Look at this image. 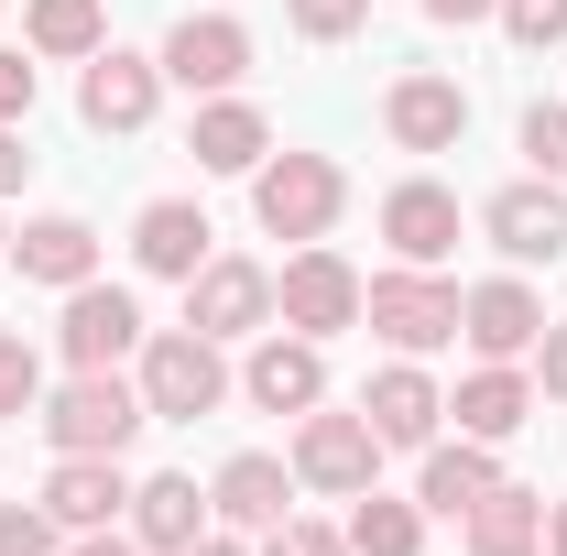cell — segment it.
I'll return each mask as SVG.
<instances>
[{
    "label": "cell",
    "instance_id": "1",
    "mask_svg": "<svg viewBox=\"0 0 567 556\" xmlns=\"http://www.w3.org/2000/svg\"><path fill=\"white\" fill-rule=\"evenodd\" d=\"M142 425H153V404H142V382H121V371H76L66 393L44 404V436L66 459H121Z\"/></svg>",
    "mask_w": 567,
    "mask_h": 556
},
{
    "label": "cell",
    "instance_id": "2",
    "mask_svg": "<svg viewBox=\"0 0 567 556\" xmlns=\"http://www.w3.org/2000/svg\"><path fill=\"white\" fill-rule=\"evenodd\" d=\"M218 393H229V371H218V339H197V328H164V339L142 349V404H153L164 425L218 415Z\"/></svg>",
    "mask_w": 567,
    "mask_h": 556
},
{
    "label": "cell",
    "instance_id": "3",
    "mask_svg": "<svg viewBox=\"0 0 567 556\" xmlns=\"http://www.w3.org/2000/svg\"><path fill=\"white\" fill-rule=\"evenodd\" d=\"M360 317H371L393 349H447L458 339V284L415 274V262H404V274H371L360 284Z\"/></svg>",
    "mask_w": 567,
    "mask_h": 556
},
{
    "label": "cell",
    "instance_id": "4",
    "mask_svg": "<svg viewBox=\"0 0 567 556\" xmlns=\"http://www.w3.org/2000/svg\"><path fill=\"white\" fill-rule=\"evenodd\" d=\"M339 197H350V186H339V164H328V153H284V164L251 175V208H262L274 240H317V229L339 218Z\"/></svg>",
    "mask_w": 567,
    "mask_h": 556
},
{
    "label": "cell",
    "instance_id": "5",
    "mask_svg": "<svg viewBox=\"0 0 567 556\" xmlns=\"http://www.w3.org/2000/svg\"><path fill=\"white\" fill-rule=\"evenodd\" d=\"M274 306H284V328H295V339H328V328H360V274L339 262V251H317V240H306V251L284 262Z\"/></svg>",
    "mask_w": 567,
    "mask_h": 556
},
{
    "label": "cell",
    "instance_id": "6",
    "mask_svg": "<svg viewBox=\"0 0 567 556\" xmlns=\"http://www.w3.org/2000/svg\"><path fill=\"white\" fill-rule=\"evenodd\" d=\"M262 317H274V274H262V262H197V274H186V328H197V339H240V328H262Z\"/></svg>",
    "mask_w": 567,
    "mask_h": 556
},
{
    "label": "cell",
    "instance_id": "7",
    "mask_svg": "<svg viewBox=\"0 0 567 556\" xmlns=\"http://www.w3.org/2000/svg\"><path fill=\"white\" fill-rule=\"evenodd\" d=\"M371 459H382L371 415H306L295 425V481L306 491H371Z\"/></svg>",
    "mask_w": 567,
    "mask_h": 556
},
{
    "label": "cell",
    "instance_id": "8",
    "mask_svg": "<svg viewBox=\"0 0 567 556\" xmlns=\"http://www.w3.org/2000/svg\"><path fill=\"white\" fill-rule=\"evenodd\" d=\"M481 229H492L513 262H567V186H502L492 208H481Z\"/></svg>",
    "mask_w": 567,
    "mask_h": 556
},
{
    "label": "cell",
    "instance_id": "9",
    "mask_svg": "<svg viewBox=\"0 0 567 556\" xmlns=\"http://www.w3.org/2000/svg\"><path fill=\"white\" fill-rule=\"evenodd\" d=\"M164 76H175V87H240V76H251V33H240V22H197V11H186V22H175V33H164Z\"/></svg>",
    "mask_w": 567,
    "mask_h": 556
},
{
    "label": "cell",
    "instance_id": "10",
    "mask_svg": "<svg viewBox=\"0 0 567 556\" xmlns=\"http://www.w3.org/2000/svg\"><path fill=\"white\" fill-rule=\"evenodd\" d=\"M55 339H66V360H76V371H110V360L142 339V306L121 295V284H99V274H87V284L66 295V328H55Z\"/></svg>",
    "mask_w": 567,
    "mask_h": 556
},
{
    "label": "cell",
    "instance_id": "11",
    "mask_svg": "<svg viewBox=\"0 0 567 556\" xmlns=\"http://www.w3.org/2000/svg\"><path fill=\"white\" fill-rule=\"evenodd\" d=\"M382 132L404 142V153H447V142L470 132V87H458V76H404V87L382 99Z\"/></svg>",
    "mask_w": 567,
    "mask_h": 556
},
{
    "label": "cell",
    "instance_id": "12",
    "mask_svg": "<svg viewBox=\"0 0 567 556\" xmlns=\"http://www.w3.org/2000/svg\"><path fill=\"white\" fill-rule=\"evenodd\" d=\"M458 339L481 349V360H524V349L546 339L535 284H481V295H458Z\"/></svg>",
    "mask_w": 567,
    "mask_h": 556
},
{
    "label": "cell",
    "instance_id": "13",
    "mask_svg": "<svg viewBox=\"0 0 567 556\" xmlns=\"http://www.w3.org/2000/svg\"><path fill=\"white\" fill-rule=\"evenodd\" d=\"M382 240H393V262L436 274V262L458 251V197H447V186H393V197H382Z\"/></svg>",
    "mask_w": 567,
    "mask_h": 556
},
{
    "label": "cell",
    "instance_id": "14",
    "mask_svg": "<svg viewBox=\"0 0 567 556\" xmlns=\"http://www.w3.org/2000/svg\"><path fill=\"white\" fill-rule=\"evenodd\" d=\"M240 393H251L262 415H317V393H328L317 339H262V349H251V371H240Z\"/></svg>",
    "mask_w": 567,
    "mask_h": 556
},
{
    "label": "cell",
    "instance_id": "15",
    "mask_svg": "<svg viewBox=\"0 0 567 556\" xmlns=\"http://www.w3.org/2000/svg\"><path fill=\"white\" fill-rule=\"evenodd\" d=\"M153 99H164V66H142V55H99L87 87H76L87 132H142V121H153Z\"/></svg>",
    "mask_w": 567,
    "mask_h": 556
},
{
    "label": "cell",
    "instance_id": "16",
    "mask_svg": "<svg viewBox=\"0 0 567 556\" xmlns=\"http://www.w3.org/2000/svg\"><path fill=\"white\" fill-rule=\"evenodd\" d=\"M208 513L240 524V535H274L284 513H295V470H284V459H229L218 491H208Z\"/></svg>",
    "mask_w": 567,
    "mask_h": 556
},
{
    "label": "cell",
    "instance_id": "17",
    "mask_svg": "<svg viewBox=\"0 0 567 556\" xmlns=\"http://www.w3.org/2000/svg\"><path fill=\"white\" fill-rule=\"evenodd\" d=\"M360 415H371V436H382V447H425L447 404H436V382H425L415 360H393V371H382V382L360 393Z\"/></svg>",
    "mask_w": 567,
    "mask_h": 556
},
{
    "label": "cell",
    "instance_id": "18",
    "mask_svg": "<svg viewBox=\"0 0 567 556\" xmlns=\"http://www.w3.org/2000/svg\"><path fill=\"white\" fill-rule=\"evenodd\" d=\"M197 535H208V491H197V481H175V470H164V481H142V491H132V546L186 556Z\"/></svg>",
    "mask_w": 567,
    "mask_h": 556
},
{
    "label": "cell",
    "instance_id": "19",
    "mask_svg": "<svg viewBox=\"0 0 567 556\" xmlns=\"http://www.w3.org/2000/svg\"><path fill=\"white\" fill-rule=\"evenodd\" d=\"M208 208H186V197H153V208H142V229H132V251H142V274H197V262H208Z\"/></svg>",
    "mask_w": 567,
    "mask_h": 556
},
{
    "label": "cell",
    "instance_id": "20",
    "mask_svg": "<svg viewBox=\"0 0 567 556\" xmlns=\"http://www.w3.org/2000/svg\"><path fill=\"white\" fill-rule=\"evenodd\" d=\"M121 502H132L121 459H55V481H44V513H55V524H76V535H99Z\"/></svg>",
    "mask_w": 567,
    "mask_h": 556
},
{
    "label": "cell",
    "instance_id": "21",
    "mask_svg": "<svg viewBox=\"0 0 567 556\" xmlns=\"http://www.w3.org/2000/svg\"><path fill=\"white\" fill-rule=\"evenodd\" d=\"M458 524H470V556H535V546H546V502L513 491V481H492Z\"/></svg>",
    "mask_w": 567,
    "mask_h": 556
},
{
    "label": "cell",
    "instance_id": "22",
    "mask_svg": "<svg viewBox=\"0 0 567 556\" xmlns=\"http://www.w3.org/2000/svg\"><path fill=\"white\" fill-rule=\"evenodd\" d=\"M22 274L76 295V284L99 274V229H87V218H33V229H22Z\"/></svg>",
    "mask_w": 567,
    "mask_h": 556
},
{
    "label": "cell",
    "instance_id": "23",
    "mask_svg": "<svg viewBox=\"0 0 567 556\" xmlns=\"http://www.w3.org/2000/svg\"><path fill=\"white\" fill-rule=\"evenodd\" d=\"M447 415H458V436H513V425L535 415V393H524V371H513V360H492V371H470V382H458V404H447Z\"/></svg>",
    "mask_w": 567,
    "mask_h": 556
},
{
    "label": "cell",
    "instance_id": "24",
    "mask_svg": "<svg viewBox=\"0 0 567 556\" xmlns=\"http://www.w3.org/2000/svg\"><path fill=\"white\" fill-rule=\"evenodd\" d=\"M262 110H251V99H208V110H197V164H208V175H251V164H262Z\"/></svg>",
    "mask_w": 567,
    "mask_h": 556
},
{
    "label": "cell",
    "instance_id": "25",
    "mask_svg": "<svg viewBox=\"0 0 567 556\" xmlns=\"http://www.w3.org/2000/svg\"><path fill=\"white\" fill-rule=\"evenodd\" d=\"M492 481H502V470H492V436H458V447H425V513H447V524H458V513H470V502H481Z\"/></svg>",
    "mask_w": 567,
    "mask_h": 556
},
{
    "label": "cell",
    "instance_id": "26",
    "mask_svg": "<svg viewBox=\"0 0 567 556\" xmlns=\"http://www.w3.org/2000/svg\"><path fill=\"white\" fill-rule=\"evenodd\" d=\"M415 546H425L415 502H382V491H360V513H350V556H415Z\"/></svg>",
    "mask_w": 567,
    "mask_h": 556
},
{
    "label": "cell",
    "instance_id": "27",
    "mask_svg": "<svg viewBox=\"0 0 567 556\" xmlns=\"http://www.w3.org/2000/svg\"><path fill=\"white\" fill-rule=\"evenodd\" d=\"M33 55H99V0H33Z\"/></svg>",
    "mask_w": 567,
    "mask_h": 556
},
{
    "label": "cell",
    "instance_id": "28",
    "mask_svg": "<svg viewBox=\"0 0 567 556\" xmlns=\"http://www.w3.org/2000/svg\"><path fill=\"white\" fill-rule=\"evenodd\" d=\"M284 11H295L306 44H350L360 22H371V0H284Z\"/></svg>",
    "mask_w": 567,
    "mask_h": 556
},
{
    "label": "cell",
    "instance_id": "29",
    "mask_svg": "<svg viewBox=\"0 0 567 556\" xmlns=\"http://www.w3.org/2000/svg\"><path fill=\"white\" fill-rule=\"evenodd\" d=\"M33 393H44V360H33V339H0V415H33Z\"/></svg>",
    "mask_w": 567,
    "mask_h": 556
},
{
    "label": "cell",
    "instance_id": "30",
    "mask_svg": "<svg viewBox=\"0 0 567 556\" xmlns=\"http://www.w3.org/2000/svg\"><path fill=\"white\" fill-rule=\"evenodd\" d=\"M502 33L546 55V44H567V0H502Z\"/></svg>",
    "mask_w": 567,
    "mask_h": 556
},
{
    "label": "cell",
    "instance_id": "31",
    "mask_svg": "<svg viewBox=\"0 0 567 556\" xmlns=\"http://www.w3.org/2000/svg\"><path fill=\"white\" fill-rule=\"evenodd\" d=\"M524 153L546 186H567V110H524Z\"/></svg>",
    "mask_w": 567,
    "mask_h": 556
},
{
    "label": "cell",
    "instance_id": "32",
    "mask_svg": "<svg viewBox=\"0 0 567 556\" xmlns=\"http://www.w3.org/2000/svg\"><path fill=\"white\" fill-rule=\"evenodd\" d=\"M0 556H55V513L11 502V513H0Z\"/></svg>",
    "mask_w": 567,
    "mask_h": 556
},
{
    "label": "cell",
    "instance_id": "33",
    "mask_svg": "<svg viewBox=\"0 0 567 556\" xmlns=\"http://www.w3.org/2000/svg\"><path fill=\"white\" fill-rule=\"evenodd\" d=\"M262 556H350V535H328V524H295V513H284Z\"/></svg>",
    "mask_w": 567,
    "mask_h": 556
},
{
    "label": "cell",
    "instance_id": "34",
    "mask_svg": "<svg viewBox=\"0 0 567 556\" xmlns=\"http://www.w3.org/2000/svg\"><path fill=\"white\" fill-rule=\"evenodd\" d=\"M22 110H33V66H22V55H0V121H22Z\"/></svg>",
    "mask_w": 567,
    "mask_h": 556
},
{
    "label": "cell",
    "instance_id": "35",
    "mask_svg": "<svg viewBox=\"0 0 567 556\" xmlns=\"http://www.w3.org/2000/svg\"><path fill=\"white\" fill-rule=\"evenodd\" d=\"M535 349H546V393H557V404H567V328H546V339H535Z\"/></svg>",
    "mask_w": 567,
    "mask_h": 556
},
{
    "label": "cell",
    "instance_id": "36",
    "mask_svg": "<svg viewBox=\"0 0 567 556\" xmlns=\"http://www.w3.org/2000/svg\"><path fill=\"white\" fill-rule=\"evenodd\" d=\"M502 0H425V22H492Z\"/></svg>",
    "mask_w": 567,
    "mask_h": 556
},
{
    "label": "cell",
    "instance_id": "37",
    "mask_svg": "<svg viewBox=\"0 0 567 556\" xmlns=\"http://www.w3.org/2000/svg\"><path fill=\"white\" fill-rule=\"evenodd\" d=\"M22 164H33V153H22V142H11V121H0V197H11V186H22Z\"/></svg>",
    "mask_w": 567,
    "mask_h": 556
},
{
    "label": "cell",
    "instance_id": "38",
    "mask_svg": "<svg viewBox=\"0 0 567 556\" xmlns=\"http://www.w3.org/2000/svg\"><path fill=\"white\" fill-rule=\"evenodd\" d=\"M76 556H142V546H132V535H110V524H99V535H87Z\"/></svg>",
    "mask_w": 567,
    "mask_h": 556
},
{
    "label": "cell",
    "instance_id": "39",
    "mask_svg": "<svg viewBox=\"0 0 567 556\" xmlns=\"http://www.w3.org/2000/svg\"><path fill=\"white\" fill-rule=\"evenodd\" d=\"M546 546H557V556H567V502H557V513H546Z\"/></svg>",
    "mask_w": 567,
    "mask_h": 556
},
{
    "label": "cell",
    "instance_id": "40",
    "mask_svg": "<svg viewBox=\"0 0 567 556\" xmlns=\"http://www.w3.org/2000/svg\"><path fill=\"white\" fill-rule=\"evenodd\" d=\"M186 556H240V546H229V535H197V546H186Z\"/></svg>",
    "mask_w": 567,
    "mask_h": 556
}]
</instances>
